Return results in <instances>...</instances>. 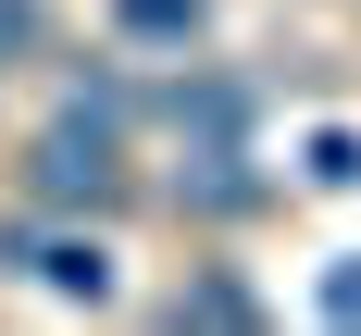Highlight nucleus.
<instances>
[{"mask_svg":"<svg viewBox=\"0 0 361 336\" xmlns=\"http://www.w3.org/2000/svg\"><path fill=\"white\" fill-rule=\"evenodd\" d=\"M112 25L137 37V50H175V63H187L200 25H212V0H112Z\"/></svg>","mask_w":361,"mask_h":336,"instance_id":"6","label":"nucleus"},{"mask_svg":"<svg viewBox=\"0 0 361 336\" xmlns=\"http://www.w3.org/2000/svg\"><path fill=\"white\" fill-rule=\"evenodd\" d=\"M25 199L37 212H112V199H125V112L63 100L37 125V149H25Z\"/></svg>","mask_w":361,"mask_h":336,"instance_id":"1","label":"nucleus"},{"mask_svg":"<svg viewBox=\"0 0 361 336\" xmlns=\"http://www.w3.org/2000/svg\"><path fill=\"white\" fill-rule=\"evenodd\" d=\"M162 112H175V137H250V87L237 75H175Z\"/></svg>","mask_w":361,"mask_h":336,"instance_id":"4","label":"nucleus"},{"mask_svg":"<svg viewBox=\"0 0 361 336\" xmlns=\"http://www.w3.org/2000/svg\"><path fill=\"white\" fill-rule=\"evenodd\" d=\"M324 324H361V261H336V274H324Z\"/></svg>","mask_w":361,"mask_h":336,"instance_id":"9","label":"nucleus"},{"mask_svg":"<svg viewBox=\"0 0 361 336\" xmlns=\"http://www.w3.org/2000/svg\"><path fill=\"white\" fill-rule=\"evenodd\" d=\"M0 261L37 274L50 299H112V249L100 237H37V224H0Z\"/></svg>","mask_w":361,"mask_h":336,"instance_id":"3","label":"nucleus"},{"mask_svg":"<svg viewBox=\"0 0 361 336\" xmlns=\"http://www.w3.org/2000/svg\"><path fill=\"white\" fill-rule=\"evenodd\" d=\"M262 199H274V175L250 162V137H187V162H175V212L237 224V212H262Z\"/></svg>","mask_w":361,"mask_h":336,"instance_id":"2","label":"nucleus"},{"mask_svg":"<svg viewBox=\"0 0 361 336\" xmlns=\"http://www.w3.org/2000/svg\"><path fill=\"white\" fill-rule=\"evenodd\" d=\"M312 187H361V137H349V125L312 137Z\"/></svg>","mask_w":361,"mask_h":336,"instance_id":"7","label":"nucleus"},{"mask_svg":"<svg viewBox=\"0 0 361 336\" xmlns=\"http://www.w3.org/2000/svg\"><path fill=\"white\" fill-rule=\"evenodd\" d=\"M37 50V0H0V63H25Z\"/></svg>","mask_w":361,"mask_h":336,"instance_id":"8","label":"nucleus"},{"mask_svg":"<svg viewBox=\"0 0 361 336\" xmlns=\"http://www.w3.org/2000/svg\"><path fill=\"white\" fill-rule=\"evenodd\" d=\"M162 324H175V336H250V324H262V299L237 287V274H187Z\"/></svg>","mask_w":361,"mask_h":336,"instance_id":"5","label":"nucleus"}]
</instances>
